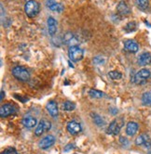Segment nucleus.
I'll return each instance as SVG.
<instances>
[{
	"instance_id": "22",
	"label": "nucleus",
	"mask_w": 151,
	"mask_h": 154,
	"mask_svg": "<svg viewBox=\"0 0 151 154\" xmlns=\"http://www.w3.org/2000/svg\"><path fill=\"white\" fill-rule=\"evenodd\" d=\"M124 29L127 32H132L136 30V23H134V21H131V23H127V25L125 26Z\"/></svg>"
},
{
	"instance_id": "12",
	"label": "nucleus",
	"mask_w": 151,
	"mask_h": 154,
	"mask_svg": "<svg viewBox=\"0 0 151 154\" xmlns=\"http://www.w3.org/2000/svg\"><path fill=\"white\" fill-rule=\"evenodd\" d=\"M67 130L71 135H77L81 131V126L79 123L72 121L67 125Z\"/></svg>"
},
{
	"instance_id": "27",
	"label": "nucleus",
	"mask_w": 151,
	"mask_h": 154,
	"mask_svg": "<svg viewBox=\"0 0 151 154\" xmlns=\"http://www.w3.org/2000/svg\"><path fill=\"white\" fill-rule=\"evenodd\" d=\"M75 148V146L73 145V144H67L66 147H64V151H69V150H71V149H73Z\"/></svg>"
},
{
	"instance_id": "21",
	"label": "nucleus",
	"mask_w": 151,
	"mask_h": 154,
	"mask_svg": "<svg viewBox=\"0 0 151 154\" xmlns=\"http://www.w3.org/2000/svg\"><path fill=\"white\" fill-rule=\"evenodd\" d=\"M76 108V105L75 103L71 102V101H66L63 104V109H64V111H73V109H75Z\"/></svg>"
},
{
	"instance_id": "9",
	"label": "nucleus",
	"mask_w": 151,
	"mask_h": 154,
	"mask_svg": "<svg viewBox=\"0 0 151 154\" xmlns=\"http://www.w3.org/2000/svg\"><path fill=\"white\" fill-rule=\"evenodd\" d=\"M55 142V138L53 136H47L43 138L42 140H40L39 142V148L43 149H46L50 147H51Z\"/></svg>"
},
{
	"instance_id": "20",
	"label": "nucleus",
	"mask_w": 151,
	"mask_h": 154,
	"mask_svg": "<svg viewBox=\"0 0 151 154\" xmlns=\"http://www.w3.org/2000/svg\"><path fill=\"white\" fill-rule=\"evenodd\" d=\"M135 3L137 7L142 10H146L148 8V0H135Z\"/></svg>"
},
{
	"instance_id": "6",
	"label": "nucleus",
	"mask_w": 151,
	"mask_h": 154,
	"mask_svg": "<svg viewBox=\"0 0 151 154\" xmlns=\"http://www.w3.org/2000/svg\"><path fill=\"white\" fill-rule=\"evenodd\" d=\"M50 127H51V125H50V123L49 122V121H47L45 119H42L39 122L37 129L35 130V135L37 137H40V136H42L43 134H44L45 132L49 131L50 129Z\"/></svg>"
},
{
	"instance_id": "26",
	"label": "nucleus",
	"mask_w": 151,
	"mask_h": 154,
	"mask_svg": "<svg viewBox=\"0 0 151 154\" xmlns=\"http://www.w3.org/2000/svg\"><path fill=\"white\" fill-rule=\"evenodd\" d=\"M2 154H18V152L14 149H7L2 152Z\"/></svg>"
},
{
	"instance_id": "2",
	"label": "nucleus",
	"mask_w": 151,
	"mask_h": 154,
	"mask_svg": "<svg viewBox=\"0 0 151 154\" xmlns=\"http://www.w3.org/2000/svg\"><path fill=\"white\" fill-rule=\"evenodd\" d=\"M12 74L15 78H17L20 81L26 82L30 79V73L28 70L21 66H16L12 69Z\"/></svg>"
},
{
	"instance_id": "14",
	"label": "nucleus",
	"mask_w": 151,
	"mask_h": 154,
	"mask_svg": "<svg viewBox=\"0 0 151 154\" xmlns=\"http://www.w3.org/2000/svg\"><path fill=\"white\" fill-rule=\"evenodd\" d=\"M48 23V30H49V34L50 35H54L55 32H57V21L55 19H53L52 17H50L47 20Z\"/></svg>"
},
{
	"instance_id": "24",
	"label": "nucleus",
	"mask_w": 151,
	"mask_h": 154,
	"mask_svg": "<svg viewBox=\"0 0 151 154\" xmlns=\"http://www.w3.org/2000/svg\"><path fill=\"white\" fill-rule=\"evenodd\" d=\"M89 94L92 97H94V98H101L103 97V93L101 91L95 90V89H91L89 91Z\"/></svg>"
},
{
	"instance_id": "3",
	"label": "nucleus",
	"mask_w": 151,
	"mask_h": 154,
	"mask_svg": "<svg viewBox=\"0 0 151 154\" xmlns=\"http://www.w3.org/2000/svg\"><path fill=\"white\" fill-rule=\"evenodd\" d=\"M124 125V120L122 118H117L109 125L108 130H107V134L117 136L121 129V127Z\"/></svg>"
},
{
	"instance_id": "23",
	"label": "nucleus",
	"mask_w": 151,
	"mask_h": 154,
	"mask_svg": "<svg viewBox=\"0 0 151 154\" xmlns=\"http://www.w3.org/2000/svg\"><path fill=\"white\" fill-rule=\"evenodd\" d=\"M108 75L111 79L113 80H120L121 77H122V74L118 72H116V71H112V72H108Z\"/></svg>"
},
{
	"instance_id": "8",
	"label": "nucleus",
	"mask_w": 151,
	"mask_h": 154,
	"mask_svg": "<svg viewBox=\"0 0 151 154\" xmlns=\"http://www.w3.org/2000/svg\"><path fill=\"white\" fill-rule=\"evenodd\" d=\"M135 144L137 146H145L146 149H151V139L146 135H140L135 140Z\"/></svg>"
},
{
	"instance_id": "16",
	"label": "nucleus",
	"mask_w": 151,
	"mask_h": 154,
	"mask_svg": "<svg viewBox=\"0 0 151 154\" xmlns=\"http://www.w3.org/2000/svg\"><path fill=\"white\" fill-rule=\"evenodd\" d=\"M151 63V55L147 52L141 54L138 58V64L141 66H146Z\"/></svg>"
},
{
	"instance_id": "19",
	"label": "nucleus",
	"mask_w": 151,
	"mask_h": 154,
	"mask_svg": "<svg viewBox=\"0 0 151 154\" xmlns=\"http://www.w3.org/2000/svg\"><path fill=\"white\" fill-rule=\"evenodd\" d=\"M142 102L144 105L151 106V91L146 92L142 96Z\"/></svg>"
},
{
	"instance_id": "17",
	"label": "nucleus",
	"mask_w": 151,
	"mask_h": 154,
	"mask_svg": "<svg viewBox=\"0 0 151 154\" xmlns=\"http://www.w3.org/2000/svg\"><path fill=\"white\" fill-rule=\"evenodd\" d=\"M21 124L26 128H32L37 125V119L32 116H28L21 120Z\"/></svg>"
},
{
	"instance_id": "4",
	"label": "nucleus",
	"mask_w": 151,
	"mask_h": 154,
	"mask_svg": "<svg viewBox=\"0 0 151 154\" xmlns=\"http://www.w3.org/2000/svg\"><path fill=\"white\" fill-rule=\"evenodd\" d=\"M68 56L72 61L78 62L83 58V50L78 46H71L68 49Z\"/></svg>"
},
{
	"instance_id": "7",
	"label": "nucleus",
	"mask_w": 151,
	"mask_h": 154,
	"mask_svg": "<svg viewBox=\"0 0 151 154\" xmlns=\"http://www.w3.org/2000/svg\"><path fill=\"white\" fill-rule=\"evenodd\" d=\"M15 112H16L15 107L10 104H4L0 108V115H1V117H8Z\"/></svg>"
},
{
	"instance_id": "10",
	"label": "nucleus",
	"mask_w": 151,
	"mask_h": 154,
	"mask_svg": "<svg viewBox=\"0 0 151 154\" xmlns=\"http://www.w3.org/2000/svg\"><path fill=\"white\" fill-rule=\"evenodd\" d=\"M124 47H125V49L127 51L132 52V53H135L139 49L138 44L133 40H126L124 42Z\"/></svg>"
},
{
	"instance_id": "13",
	"label": "nucleus",
	"mask_w": 151,
	"mask_h": 154,
	"mask_svg": "<svg viewBox=\"0 0 151 154\" xmlns=\"http://www.w3.org/2000/svg\"><path fill=\"white\" fill-rule=\"evenodd\" d=\"M117 13L121 16H126L128 14H130V8H129L128 5L124 1H120L117 6Z\"/></svg>"
},
{
	"instance_id": "11",
	"label": "nucleus",
	"mask_w": 151,
	"mask_h": 154,
	"mask_svg": "<svg viewBox=\"0 0 151 154\" xmlns=\"http://www.w3.org/2000/svg\"><path fill=\"white\" fill-rule=\"evenodd\" d=\"M47 6L52 11H57V12H62L63 10V6L61 3L56 2L55 0H48L47 1Z\"/></svg>"
},
{
	"instance_id": "5",
	"label": "nucleus",
	"mask_w": 151,
	"mask_h": 154,
	"mask_svg": "<svg viewBox=\"0 0 151 154\" xmlns=\"http://www.w3.org/2000/svg\"><path fill=\"white\" fill-rule=\"evenodd\" d=\"M150 76V71L147 69H142L141 71H139L133 78V83L135 85H142L144 84Z\"/></svg>"
},
{
	"instance_id": "1",
	"label": "nucleus",
	"mask_w": 151,
	"mask_h": 154,
	"mask_svg": "<svg viewBox=\"0 0 151 154\" xmlns=\"http://www.w3.org/2000/svg\"><path fill=\"white\" fill-rule=\"evenodd\" d=\"M24 10L29 18H35L39 12V4L35 0H29L24 6Z\"/></svg>"
},
{
	"instance_id": "15",
	"label": "nucleus",
	"mask_w": 151,
	"mask_h": 154,
	"mask_svg": "<svg viewBox=\"0 0 151 154\" xmlns=\"http://www.w3.org/2000/svg\"><path fill=\"white\" fill-rule=\"evenodd\" d=\"M47 111L52 117H56L58 115V105L54 100H51L47 104Z\"/></svg>"
},
{
	"instance_id": "25",
	"label": "nucleus",
	"mask_w": 151,
	"mask_h": 154,
	"mask_svg": "<svg viewBox=\"0 0 151 154\" xmlns=\"http://www.w3.org/2000/svg\"><path fill=\"white\" fill-rule=\"evenodd\" d=\"M92 117H93V120H94V123H95L97 125H99V126L104 125V120H103V118H102L101 116H99L98 114H93Z\"/></svg>"
},
{
	"instance_id": "28",
	"label": "nucleus",
	"mask_w": 151,
	"mask_h": 154,
	"mask_svg": "<svg viewBox=\"0 0 151 154\" xmlns=\"http://www.w3.org/2000/svg\"><path fill=\"white\" fill-rule=\"evenodd\" d=\"M3 97H4V91H1V100H3Z\"/></svg>"
},
{
	"instance_id": "18",
	"label": "nucleus",
	"mask_w": 151,
	"mask_h": 154,
	"mask_svg": "<svg viewBox=\"0 0 151 154\" xmlns=\"http://www.w3.org/2000/svg\"><path fill=\"white\" fill-rule=\"evenodd\" d=\"M138 130V125L134 122H130L128 123L127 127H126V133L128 136H134Z\"/></svg>"
}]
</instances>
